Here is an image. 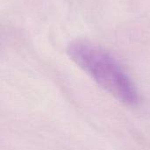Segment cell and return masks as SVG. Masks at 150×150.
<instances>
[{"label":"cell","mask_w":150,"mask_h":150,"mask_svg":"<svg viewBox=\"0 0 150 150\" xmlns=\"http://www.w3.org/2000/svg\"><path fill=\"white\" fill-rule=\"evenodd\" d=\"M69 58L99 86L120 102L135 105L139 101L136 87L118 61L106 50L87 40L69 44Z\"/></svg>","instance_id":"1"}]
</instances>
